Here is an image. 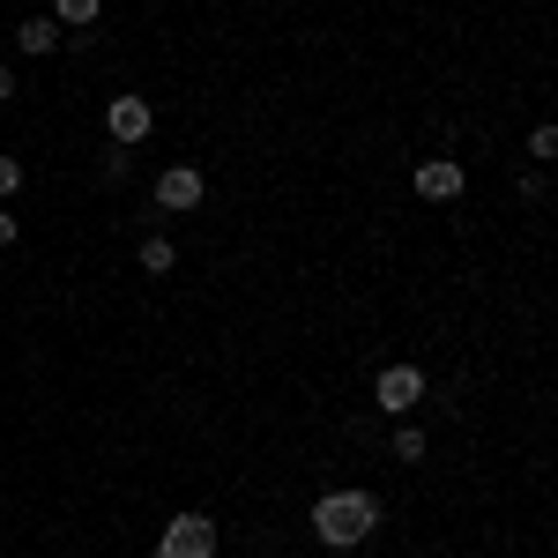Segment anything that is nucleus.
<instances>
[{"mask_svg":"<svg viewBox=\"0 0 558 558\" xmlns=\"http://www.w3.org/2000/svg\"><path fill=\"white\" fill-rule=\"evenodd\" d=\"M373 529H380V499L373 492H320L313 499V536L328 551H357Z\"/></svg>","mask_w":558,"mask_h":558,"instance_id":"obj_1","label":"nucleus"},{"mask_svg":"<svg viewBox=\"0 0 558 558\" xmlns=\"http://www.w3.org/2000/svg\"><path fill=\"white\" fill-rule=\"evenodd\" d=\"M373 402H380V417H410V410L425 402V373H417V365H380Z\"/></svg>","mask_w":558,"mask_h":558,"instance_id":"obj_2","label":"nucleus"},{"mask_svg":"<svg viewBox=\"0 0 558 558\" xmlns=\"http://www.w3.org/2000/svg\"><path fill=\"white\" fill-rule=\"evenodd\" d=\"M157 558H216V521L209 514H179L157 536Z\"/></svg>","mask_w":558,"mask_h":558,"instance_id":"obj_3","label":"nucleus"},{"mask_svg":"<svg viewBox=\"0 0 558 558\" xmlns=\"http://www.w3.org/2000/svg\"><path fill=\"white\" fill-rule=\"evenodd\" d=\"M105 134H112V142H120V149H134V142H149V134H157V105H149V97H112V105H105Z\"/></svg>","mask_w":558,"mask_h":558,"instance_id":"obj_4","label":"nucleus"},{"mask_svg":"<svg viewBox=\"0 0 558 558\" xmlns=\"http://www.w3.org/2000/svg\"><path fill=\"white\" fill-rule=\"evenodd\" d=\"M202 194H209V179H202V165H165L157 172V209H202Z\"/></svg>","mask_w":558,"mask_h":558,"instance_id":"obj_5","label":"nucleus"},{"mask_svg":"<svg viewBox=\"0 0 558 558\" xmlns=\"http://www.w3.org/2000/svg\"><path fill=\"white\" fill-rule=\"evenodd\" d=\"M417 194H425V202H462V194H470V172H462L454 157H425V165H417Z\"/></svg>","mask_w":558,"mask_h":558,"instance_id":"obj_6","label":"nucleus"},{"mask_svg":"<svg viewBox=\"0 0 558 558\" xmlns=\"http://www.w3.org/2000/svg\"><path fill=\"white\" fill-rule=\"evenodd\" d=\"M15 45H23L31 60H38V52H60V23H52V15H23V23H15Z\"/></svg>","mask_w":558,"mask_h":558,"instance_id":"obj_7","label":"nucleus"},{"mask_svg":"<svg viewBox=\"0 0 558 558\" xmlns=\"http://www.w3.org/2000/svg\"><path fill=\"white\" fill-rule=\"evenodd\" d=\"M142 268H149V276H172L179 246H172V239H142Z\"/></svg>","mask_w":558,"mask_h":558,"instance_id":"obj_8","label":"nucleus"},{"mask_svg":"<svg viewBox=\"0 0 558 558\" xmlns=\"http://www.w3.org/2000/svg\"><path fill=\"white\" fill-rule=\"evenodd\" d=\"M97 8H105V0H52V23H60V31H68V23H97Z\"/></svg>","mask_w":558,"mask_h":558,"instance_id":"obj_9","label":"nucleus"},{"mask_svg":"<svg viewBox=\"0 0 558 558\" xmlns=\"http://www.w3.org/2000/svg\"><path fill=\"white\" fill-rule=\"evenodd\" d=\"M395 462H425V432L417 425H395Z\"/></svg>","mask_w":558,"mask_h":558,"instance_id":"obj_10","label":"nucleus"},{"mask_svg":"<svg viewBox=\"0 0 558 558\" xmlns=\"http://www.w3.org/2000/svg\"><path fill=\"white\" fill-rule=\"evenodd\" d=\"M529 157H536V165H551V157H558V128H536V134H529Z\"/></svg>","mask_w":558,"mask_h":558,"instance_id":"obj_11","label":"nucleus"},{"mask_svg":"<svg viewBox=\"0 0 558 558\" xmlns=\"http://www.w3.org/2000/svg\"><path fill=\"white\" fill-rule=\"evenodd\" d=\"M15 186H23V165H15V157H0V202H8Z\"/></svg>","mask_w":558,"mask_h":558,"instance_id":"obj_12","label":"nucleus"},{"mask_svg":"<svg viewBox=\"0 0 558 558\" xmlns=\"http://www.w3.org/2000/svg\"><path fill=\"white\" fill-rule=\"evenodd\" d=\"M15 231H23V223H15V216L0 209V254H8V246H15Z\"/></svg>","mask_w":558,"mask_h":558,"instance_id":"obj_13","label":"nucleus"},{"mask_svg":"<svg viewBox=\"0 0 558 558\" xmlns=\"http://www.w3.org/2000/svg\"><path fill=\"white\" fill-rule=\"evenodd\" d=\"M8 97H15V75H8V68H0V105H8Z\"/></svg>","mask_w":558,"mask_h":558,"instance_id":"obj_14","label":"nucleus"}]
</instances>
